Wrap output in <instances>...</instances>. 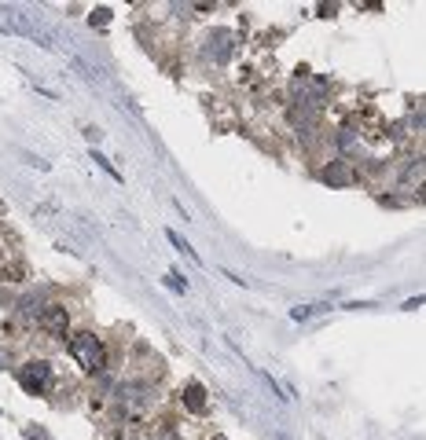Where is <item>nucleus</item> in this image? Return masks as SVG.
Returning <instances> with one entry per match:
<instances>
[{"label": "nucleus", "mask_w": 426, "mask_h": 440, "mask_svg": "<svg viewBox=\"0 0 426 440\" xmlns=\"http://www.w3.org/2000/svg\"><path fill=\"white\" fill-rule=\"evenodd\" d=\"M4 18H0V26L4 30H11V33H23L26 40H33V44H40V48H48V52H62L67 44L59 40V33L48 26V22H40L37 15H26V11H0Z\"/></svg>", "instance_id": "1"}, {"label": "nucleus", "mask_w": 426, "mask_h": 440, "mask_svg": "<svg viewBox=\"0 0 426 440\" xmlns=\"http://www.w3.org/2000/svg\"><path fill=\"white\" fill-rule=\"evenodd\" d=\"M70 352H74V360L84 370H103L106 367V348H103V341L96 334H89V330L70 338Z\"/></svg>", "instance_id": "2"}, {"label": "nucleus", "mask_w": 426, "mask_h": 440, "mask_svg": "<svg viewBox=\"0 0 426 440\" xmlns=\"http://www.w3.org/2000/svg\"><path fill=\"white\" fill-rule=\"evenodd\" d=\"M18 385H23L26 392H48L52 389V367L45 360H30L23 363V370H18Z\"/></svg>", "instance_id": "3"}, {"label": "nucleus", "mask_w": 426, "mask_h": 440, "mask_svg": "<svg viewBox=\"0 0 426 440\" xmlns=\"http://www.w3.org/2000/svg\"><path fill=\"white\" fill-rule=\"evenodd\" d=\"M67 323H70V316H67V308H59V304L45 308V316H40V326H45L48 334H62V330H67Z\"/></svg>", "instance_id": "4"}, {"label": "nucleus", "mask_w": 426, "mask_h": 440, "mask_svg": "<svg viewBox=\"0 0 426 440\" xmlns=\"http://www.w3.org/2000/svg\"><path fill=\"white\" fill-rule=\"evenodd\" d=\"M184 404H187L191 411H206V389H202L199 382H191V385L184 389Z\"/></svg>", "instance_id": "5"}, {"label": "nucleus", "mask_w": 426, "mask_h": 440, "mask_svg": "<svg viewBox=\"0 0 426 440\" xmlns=\"http://www.w3.org/2000/svg\"><path fill=\"white\" fill-rule=\"evenodd\" d=\"M324 180H327V184H346V180H349V169H346V165H331V169L324 172Z\"/></svg>", "instance_id": "6"}, {"label": "nucleus", "mask_w": 426, "mask_h": 440, "mask_svg": "<svg viewBox=\"0 0 426 440\" xmlns=\"http://www.w3.org/2000/svg\"><path fill=\"white\" fill-rule=\"evenodd\" d=\"M169 242H173V246H177V250H180L184 257H191V260H199V257H195V250H187V242H184V238H180L177 231H169Z\"/></svg>", "instance_id": "7"}, {"label": "nucleus", "mask_w": 426, "mask_h": 440, "mask_svg": "<svg viewBox=\"0 0 426 440\" xmlns=\"http://www.w3.org/2000/svg\"><path fill=\"white\" fill-rule=\"evenodd\" d=\"M316 312H324V304H305V308H294V319H309V316H316Z\"/></svg>", "instance_id": "8"}]
</instances>
